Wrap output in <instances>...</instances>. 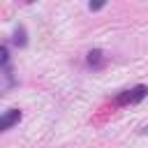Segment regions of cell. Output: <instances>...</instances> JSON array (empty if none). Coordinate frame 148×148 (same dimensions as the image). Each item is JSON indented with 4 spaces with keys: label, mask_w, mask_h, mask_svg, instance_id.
<instances>
[{
    "label": "cell",
    "mask_w": 148,
    "mask_h": 148,
    "mask_svg": "<svg viewBox=\"0 0 148 148\" xmlns=\"http://www.w3.org/2000/svg\"><path fill=\"white\" fill-rule=\"evenodd\" d=\"M18 120H21V111H18V109H7V111H2V113H0V132L14 127Z\"/></svg>",
    "instance_id": "cell-2"
},
{
    "label": "cell",
    "mask_w": 148,
    "mask_h": 148,
    "mask_svg": "<svg viewBox=\"0 0 148 148\" xmlns=\"http://www.w3.org/2000/svg\"><path fill=\"white\" fill-rule=\"evenodd\" d=\"M14 44H21V46L25 44V32H23V28L16 30V35H14Z\"/></svg>",
    "instance_id": "cell-4"
},
{
    "label": "cell",
    "mask_w": 148,
    "mask_h": 148,
    "mask_svg": "<svg viewBox=\"0 0 148 148\" xmlns=\"http://www.w3.org/2000/svg\"><path fill=\"white\" fill-rule=\"evenodd\" d=\"M7 58H9V53H7V46H2V44H0V67L7 62Z\"/></svg>",
    "instance_id": "cell-5"
},
{
    "label": "cell",
    "mask_w": 148,
    "mask_h": 148,
    "mask_svg": "<svg viewBox=\"0 0 148 148\" xmlns=\"http://www.w3.org/2000/svg\"><path fill=\"white\" fill-rule=\"evenodd\" d=\"M88 65H90V67H102V65H104V56H102L99 49H95V51L88 53Z\"/></svg>",
    "instance_id": "cell-3"
},
{
    "label": "cell",
    "mask_w": 148,
    "mask_h": 148,
    "mask_svg": "<svg viewBox=\"0 0 148 148\" xmlns=\"http://www.w3.org/2000/svg\"><path fill=\"white\" fill-rule=\"evenodd\" d=\"M88 7H90V12H95V9H102V2H90Z\"/></svg>",
    "instance_id": "cell-6"
},
{
    "label": "cell",
    "mask_w": 148,
    "mask_h": 148,
    "mask_svg": "<svg viewBox=\"0 0 148 148\" xmlns=\"http://www.w3.org/2000/svg\"><path fill=\"white\" fill-rule=\"evenodd\" d=\"M146 95H148V88H146V86H134L132 90H123V92L116 97V104H120V106H127V104H139Z\"/></svg>",
    "instance_id": "cell-1"
}]
</instances>
